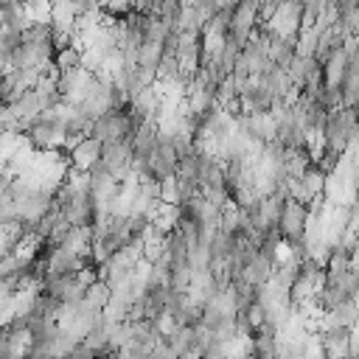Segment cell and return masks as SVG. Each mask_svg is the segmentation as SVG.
Instances as JSON below:
<instances>
[{"mask_svg": "<svg viewBox=\"0 0 359 359\" xmlns=\"http://www.w3.org/2000/svg\"><path fill=\"white\" fill-rule=\"evenodd\" d=\"M266 28L275 39H297L303 31V3H280L278 14L266 22Z\"/></svg>", "mask_w": 359, "mask_h": 359, "instance_id": "6da1fadb", "label": "cell"}, {"mask_svg": "<svg viewBox=\"0 0 359 359\" xmlns=\"http://www.w3.org/2000/svg\"><path fill=\"white\" fill-rule=\"evenodd\" d=\"M132 132H135V126H132L129 112H107L104 118H98V121L93 123V135H90V137H95L98 143L107 146V143L129 140Z\"/></svg>", "mask_w": 359, "mask_h": 359, "instance_id": "7a4b0ae2", "label": "cell"}, {"mask_svg": "<svg viewBox=\"0 0 359 359\" xmlns=\"http://www.w3.org/2000/svg\"><path fill=\"white\" fill-rule=\"evenodd\" d=\"M90 261L79 258L73 250H67L65 244L62 247H50L45 250V272L48 278H70V275H79Z\"/></svg>", "mask_w": 359, "mask_h": 359, "instance_id": "3957f363", "label": "cell"}, {"mask_svg": "<svg viewBox=\"0 0 359 359\" xmlns=\"http://www.w3.org/2000/svg\"><path fill=\"white\" fill-rule=\"evenodd\" d=\"M306 222H309V208L303 202L286 199L283 213H280V224H278L280 238L289 241V244H300L303 236H306Z\"/></svg>", "mask_w": 359, "mask_h": 359, "instance_id": "277c9868", "label": "cell"}, {"mask_svg": "<svg viewBox=\"0 0 359 359\" xmlns=\"http://www.w3.org/2000/svg\"><path fill=\"white\" fill-rule=\"evenodd\" d=\"M177 171H180V151L174 149L171 140H160L157 149L149 157V174L157 182H163L168 177H177Z\"/></svg>", "mask_w": 359, "mask_h": 359, "instance_id": "5b68a950", "label": "cell"}, {"mask_svg": "<svg viewBox=\"0 0 359 359\" xmlns=\"http://www.w3.org/2000/svg\"><path fill=\"white\" fill-rule=\"evenodd\" d=\"M258 6L255 0H241L233 11V20H230V36L238 39L241 45H247V39L252 36V31L258 28Z\"/></svg>", "mask_w": 359, "mask_h": 359, "instance_id": "8992f818", "label": "cell"}, {"mask_svg": "<svg viewBox=\"0 0 359 359\" xmlns=\"http://www.w3.org/2000/svg\"><path fill=\"white\" fill-rule=\"evenodd\" d=\"M101 157H104V143H98L95 137H87V140H81V146H76L70 151V165L76 171L93 174V168L101 165Z\"/></svg>", "mask_w": 359, "mask_h": 359, "instance_id": "52a82bcc", "label": "cell"}, {"mask_svg": "<svg viewBox=\"0 0 359 359\" xmlns=\"http://www.w3.org/2000/svg\"><path fill=\"white\" fill-rule=\"evenodd\" d=\"M275 255L272 252H266V250H261L250 264H247V269H244V280L250 283V286H264V283H269L272 278H275Z\"/></svg>", "mask_w": 359, "mask_h": 359, "instance_id": "ba28073f", "label": "cell"}, {"mask_svg": "<svg viewBox=\"0 0 359 359\" xmlns=\"http://www.w3.org/2000/svg\"><path fill=\"white\" fill-rule=\"evenodd\" d=\"M348 53H345V48H339V50H334L325 62H323V79H325V87H334V90H339L342 87V81H345V76H348Z\"/></svg>", "mask_w": 359, "mask_h": 359, "instance_id": "9c48e42d", "label": "cell"}, {"mask_svg": "<svg viewBox=\"0 0 359 359\" xmlns=\"http://www.w3.org/2000/svg\"><path fill=\"white\" fill-rule=\"evenodd\" d=\"M323 345H325V359H351V331L337 328L323 334Z\"/></svg>", "mask_w": 359, "mask_h": 359, "instance_id": "30bf717a", "label": "cell"}, {"mask_svg": "<svg viewBox=\"0 0 359 359\" xmlns=\"http://www.w3.org/2000/svg\"><path fill=\"white\" fill-rule=\"evenodd\" d=\"M56 31H65V34H76V25H79V11H76V0H59L53 3V22H50Z\"/></svg>", "mask_w": 359, "mask_h": 359, "instance_id": "8fae6325", "label": "cell"}, {"mask_svg": "<svg viewBox=\"0 0 359 359\" xmlns=\"http://www.w3.org/2000/svg\"><path fill=\"white\" fill-rule=\"evenodd\" d=\"M163 56H165V45L143 42V45H140V53H137V65H140V67H146V70H154V73H157V67H160Z\"/></svg>", "mask_w": 359, "mask_h": 359, "instance_id": "7c38bea8", "label": "cell"}, {"mask_svg": "<svg viewBox=\"0 0 359 359\" xmlns=\"http://www.w3.org/2000/svg\"><path fill=\"white\" fill-rule=\"evenodd\" d=\"M84 300H87V303H90L95 311H104V309L112 303V286H109L107 280H95V283L87 289Z\"/></svg>", "mask_w": 359, "mask_h": 359, "instance_id": "4fadbf2b", "label": "cell"}, {"mask_svg": "<svg viewBox=\"0 0 359 359\" xmlns=\"http://www.w3.org/2000/svg\"><path fill=\"white\" fill-rule=\"evenodd\" d=\"M53 65H56V70H59V73L79 70V67H81V50H79L76 45H73V48H65V50H59V53H56Z\"/></svg>", "mask_w": 359, "mask_h": 359, "instance_id": "5bb4252c", "label": "cell"}, {"mask_svg": "<svg viewBox=\"0 0 359 359\" xmlns=\"http://www.w3.org/2000/svg\"><path fill=\"white\" fill-rule=\"evenodd\" d=\"M22 143H25V135H20V132H3L0 135V157H3V165L20 151Z\"/></svg>", "mask_w": 359, "mask_h": 359, "instance_id": "9a60e30c", "label": "cell"}, {"mask_svg": "<svg viewBox=\"0 0 359 359\" xmlns=\"http://www.w3.org/2000/svg\"><path fill=\"white\" fill-rule=\"evenodd\" d=\"M160 202L182 208V191H180V177H168L160 182Z\"/></svg>", "mask_w": 359, "mask_h": 359, "instance_id": "2e32d148", "label": "cell"}, {"mask_svg": "<svg viewBox=\"0 0 359 359\" xmlns=\"http://www.w3.org/2000/svg\"><path fill=\"white\" fill-rule=\"evenodd\" d=\"M317 45H320V34L314 28H303L300 36H297V56L317 59Z\"/></svg>", "mask_w": 359, "mask_h": 359, "instance_id": "e0dca14e", "label": "cell"}, {"mask_svg": "<svg viewBox=\"0 0 359 359\" xmlns=\"http://www.w3.org/2000/svg\"><path fill=\"white\" fill-rule=\"evenodd\" d=\"M70 359H98V353H95V351L87 345V342H81V345H79V348L70 353Z\"/></svg>", "mask_w": 359, "mask_h": 359, "instance_id": "ac0fdd59", "label": "cell"}, {"mask_svg": "<svg viewBox=\"0 0 359 359\" xmlns=\"http://www.w3.org/2000/svg\"><path fill=\"white\" fill-rule=\"evenodd\" d=\"M356 205H359V199H356Z\"/></svg>", "mask_w": 359, "mask_h": 359, "instance_id": "d6986e66", "label": "cell"}]
</instances>
